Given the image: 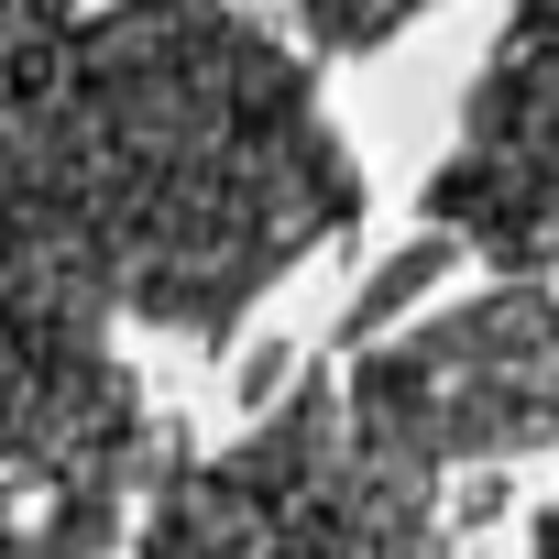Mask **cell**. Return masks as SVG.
Wrapping results in <instances>:
<instances>
[]
</instances>
